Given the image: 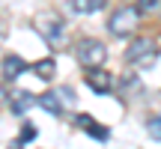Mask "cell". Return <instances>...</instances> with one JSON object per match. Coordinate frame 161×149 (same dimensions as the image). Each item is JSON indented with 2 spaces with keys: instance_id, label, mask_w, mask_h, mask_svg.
I'll return each instance as SVG.
<instances>
[{
  "instance_id": "6da1fadb",
  "label": "cell",
  "mask_w": 161,
  "mask_h": 149,
  "mask_svg": "<svg viewBox=\"0 0 161 149\" xmlns=\"http://www.w3.org/2000/svg\"><path fill=\"white\" fill-rule=\"evenodd\" d=\"M155 57H158V45L149 36H137V39L125 48V60L134 63V66H140V69H149V66L155 63Z\"/></svg>"
},
{
  "instance_id": "7a4b0ae2",
  "label": "cell",
  "mask_w": 161,
  "mask_h": 149,
  "mask_svg": "<svg viewBox=\"0 0 161 149\" xmlns=\"http://www.w3.org/2000/svg\"><path fill=\"white\" fill-rule=\"evenodd\" d=\"M137 24H140L137 6H122V9H116L114 15H110L108 30H110L114 36H128V33H134V30H137Z\"/></svg>"
},
{
  "instance_id": "3957f363",
  "label": "cell",
  "mask_w": 161,
  "mask_h": 149,
  "mask_svg": "<svg viewBox=\"0 0 161 149\" xmlns=\"http://www.w3.org/2000/svg\"><path fill=\"white\" fill-rule=\"evenodd\" d=\"M75 57L80 66H86V69H92V66H102L104 57H108V48L102 45L98 39H80L75 45Z\"/></svg>"
},
{
  "instance_id": "277c9868",
  "label": "cell",
  "mask_w": 161,
  "mask_h": 149,
  "mask_svg": "<svg viewBox=\"0 0 161 149\" xmlns=\"http://www.w3.org/2000/svg\"><path fill=\"white\" fill-rule=\"evenodd\" d=\"M86 84H90V90L98 92V96H108V92L114 90V78H110L104 69H98V66L86 69Z\"/></svg>"
},
{
  "instance_id": "5b68a950",
  "label": "cell",
  "mask_w": 161,
  "mask_h": 149,
  "mask_svg": "<svg viewBox=\"0 0 161 149\" xmlns=\"http://www.w3.org/2000/svg\"><path fill=\"white\" fill-rule=\"evenodd\" d=\"M39 27H42V36H45L51 45H63V21L57 15H42L39 18Z\"/></svg>"
},
{
  "instance_id": "8992f818",
  "label": "cell",
  "mask_w": 161,
  "mask_h": 149,
  "mask_svg": "<svg viewBox=\"0 0 161 149\" xmlns=\"http://www.w3.org/2000/svg\"><path fill=\"white\" fill-rule=\"evenodd\" d=\"M0 69H3V80H18V74L27 72V63H24L18 54H6L0 60Z\"/></svg>"
},
{
  "instance_id": "52a82bcc",
  "label": "cell",
  "mask_w": 161,
  "mask_h": 149,
  "mask_svg": "<svg viewBox=\"0 0 161 149\" xmlns=\"http://www.w3.org/2000/svg\"><path fill=\"white\" fill-rule=\"evenodd\" d=\"M9 102H12V113H18V116H21V113H27V110L33 108L36 96H33V92H24V90H15Z\"/></svg>"
},
{
  "instance_id": "ba28073f",
  "label": "cell",
  "mask_w": 161,
  "mask_h": 149,
  "mask_svg": "<svg viewBox=\"0 0 161 149\" xmlns=\"http://www.w3.org/2000/svg\"><path fill=\"white\" fill-rule=\"evenodd\" d=\"M36 102H39L42 108L48 110V113H54V116H60V113H63V104H60V96H57V92H42Z\"/></svg>"
},
{
  "instance_id": "9c48e42d",
  "label": "cell",
  "mask_w": 161,
  "mask_h": 149,
  "mask_svg": "<svg viewBox=\"0 0 161 149\" xmlns=\"http://www.w3.org/2000/svg\"><path fill=\"white\" fill-rule=\"evenodd\" d=\"M33 69H36V74H39L42 80H51V78H54V72H57V66H54V60H51V57H45V60H39Z\"/></svg>"
},
{
  "instance_id": "30bf717a",
  "label": "cell",
  "mask_w": 161,
  "mask_h": 149,
  "mask_svg": "<svg viewBox=\"0 0 161 149\" xmlns=\"http://www.w3.org/2000/svg\"><path fill=\"white\" fill-rule=\"evenodd\" d=\"M104 3H108V0H72V12H96V9H102Z\"/></svg>"
},
{
  "instance_id": "8fae6325",
  "label": "cell",
  "mask_w": 161,
  "mask_h": 149,
  "mask_svg": "<svg viewBox=\"0 0 161 149\" xmlns=\"http://www.w3.org/2000/svg\"><path fill=\"white\" fill-rule=\"evenodd\" d=\"M146 134H149L152 140H161V113L152 116V119L146 122Z\"/></svg>"
},
{
  "instance_id": "7c38bea8",
  "label": "cell",
  "mask_w": 161,
  "mask_h": 149,
  "mask_svg": "<svg viewBox=\"0 0 161 149\" xmlns=\"http://www.w3.org/2000/svg\"><path fill=\"white\" fill-rule=\"evenodd\" d=\"M86 134H90V137H96V140H102V143H104V140L110 137V131H108L104 125H98V122H96L92 128H86Z\"/></svg>"
},
{
  "instance_id": "4fadbf2b",
  "label": "cell",
  "mask_w": 161,
  "mask_h": 149,
  "mask_svg": "<svg viewBox=\"0 0 161 149\" xmlns=\"http://www.w3.org/2000/svg\"><path fill=\"white\" fill-rule=\"evenodd\" d=\"M75 125L86 131V128H92V125H96V119H92L90 113H78V116H75Z\"/></svg>"
},
{
  "instance_id": "5bb4252c",
  "label": "cell",
  "mask_w": 161,
  "mask_h": 149,
  "mask_svg": "<svg viewBox=\"0 0 161 149\" xmlns=\"http://www.w3.org/2000/svg\"><path fill=\"white\" fill-rule=\"evenodd\" d=\"M30 140H36V125L33 122H27V125L21 128V143H30Z\"/></svg>"
},
{
  "instance_id": "9a60e30c",
  "label": "cell",
  "mask_w": 161,
  "mask_h": 149,
  "mask_svg": "<svg viewBox=\"0 0 161 149\" xmlns=\"http://www.w3.org/2000/svg\"><path fill=\"white\" fill-rule=\"evenodd\" d=\"M155 3H158V0H140V3H137V12H149Z\"/></svg>"
},
{
  "instance_id": "2e32d148",
  "label": "cell",
  "mask_w": 161,
  "mask_h": 149,
  "mask_svg": "<svg viewBox=\"0 0 161 149\" xmlns=\"http://www.w3.org/2000/svg\"><path fill=\"white\" fill-rule=\"evenodd\" d=\"M24 143H21V140H15V143H9V146H6V149H21Z\"/></svg>"
},
{
  "instance_id": "e0dca14e",
  "label": "cell",
  "mask_w": 161,
  "mask_h": 149,
  "mask_svg": "<svg viewBox=\"0 0 161 149\" xmlns=\"http://www.w3.org/2000/svg\"><path fill=\"white\" fill-rule=\"evenodd\" d=\"M0 104H3V86H0Z\"/></svg>"
}]
</instances>
